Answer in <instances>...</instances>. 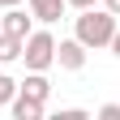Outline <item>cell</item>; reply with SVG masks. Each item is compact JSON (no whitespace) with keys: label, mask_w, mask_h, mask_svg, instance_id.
<instances>
[{"label":"cell","mask_w":120,"mask_h":120,"mask_svg":"<svg viewBox=\"0 0 120 120\" xmlns=\"http://www.w3.org/2000/svg\"><path fill=\"white\" fill-rule=\"evenodd\" d=\"M73 34H77L86 47H107L112 34H116V13L107 9H82V17H73Z\"/></svg>","instance_id":"6da1fadb"},{"label":"cell","mask_w":120,"mask_h":120,"mask_svg":"<svg viewBox=\"0 0 120 120\" xmlns=\"http://www.w3.org/2000/svg\"><path fill=\"white\" fill-rule=\"evenodd\" d=\"M22 60H26V69H34V73L52 69L56 64V39L47 34V30H30L26 47H22Z\"/></svg>","instance_id":"7a4b0ae2"},{"label":"cell","mask_w":120,"mask_h":120,"mask_svg":"<svg viewBox=\"0 0 120 120\" xmlns=\"http://www.w3.org/2000/svg\"><path fill=\"white\" fill-rule=\"evenodd\" d=\"M86 43L77 39V34H73V39H60L56 43V64L60 69H69V73H77V69H86Z\"/></svg>","instance_id":"3957f363"},{"label":"cell","mask_w":120,"mask_h":120,"mask_svg":"<svg viewBox=\"0 0 120 120\" xmlns=\"http://www.w3.org/2000/svg\"><path fill=\"white\" fill-rule=\"evenodd\" d=\"M26 4H30V17H39V22H60L64 9H69V0H26Z\"/></svg>","instance_id":"277c9868"},{"label":"cell","mask_w":120,"mask_h":120,"mask_svg":"<svg viewBox=\"0 0 120 120\" xmlns=\"http://www.w3.org/2000/svg\"><path fill=\"white\" fill-rule=\"evenodd\" d=\"M9 107H13V120H43V107H47V103H39V99H30V94L17 90V99H13Z\"/></svg>","instance_id":"5b68a950"},{"label":"cell","mask_w":120,"mask_h":120,"mask_svg":"<svg viewBox=\"0 0 120 120\" xmlns=\"http://www.w3.org/2000/svg\"><path fill=\"white\" fill-rule=\"evenodd\" d=\"M17 90H22V94H30V99H39V103H47V99H52V82L43 77V73H34V69H30V77H26V82H17Z\"/></svg>","instance_id":"8992f818"},{"label":"cell","mask_w":120,"mask_h":120,"mask_svg":"<svg viewBox=\"0 0 120 120\" xmlns=\"http://www.w3.org/2000/svg\"><path fill=\"white\" fill-rule=\"evenodd\" d=\"M0 30H4V34H17V39H26V34H30V17H26L17 4H9V9H4V26H0Z\"/></svg>","instance_id":"52a82bcc"},{"label":"cell","mask_w":120,"mask_h":120,"mask_svg":"<svg viewBox=\"0 0 120 120\" xmlns=\"http://www.w3.org/2000/svg\"><path fill=\"white\" fill-rule=\"evenodd\" d=\"M22 47H26V39L4 34V30H0V64H9V60H22Z\"/></svg>","instance_id":"ba28073f"},{"label":"cell","mask_w":120,"mask_h":120,"mask_svg":"<svg viewBox=\"0 0 120 120\" xmlns=\"http://www.w3.org/2000/svg\"><path fill=\"white\" fill-rule=\"evenodd\" d=\"M17 99V82L9 77V73H0V107H4V103H13Z\"/></svg>","instance_id":"9c48e42d"},{"label":"cell","mask_w":120,"mask_h":120,"mask_svg":"<svg viewBox=\"0 0 120 120\" xmlns=\"http://www.w3.org/2000/svg\"><path fill=\"white\" fill-rule=\"evenodd\" d=\"M99 120H120V103H103V107H99Z\"/></svg>","instance_id":"30bf717a"},{"label":"cell","mask_w":120,"mask_h":120,"mask_svg":"<svg viewBox=\"0 0 120 120\" xmlns=\"http://www.w3.org/2000/svg\"><path fill=\"white\" fill-rule=\"evenodd\" d=\"M60 120H86V107H64V112H60Z\"/></svg>","instance_id":"8fae6325"},{"label":"cell","mask_w":120,"mask_h":120,"mask_svg":"<svg viewBox=\"0 0 120 120\" xmlns=\"http://www.w3.org/2000/svg\"><path fill=\"white\" fill-rule=\"evenodd\" d=\"M107 47H112V56L120 60V26H116V34H112V43H107Z\"/></svg>","instance_id":"7c38bea8"},{"label":"cell","mask_w":120,"mask_h":120,"mask_svg":"<svg viewBox=\"0 0 120 120\" xmlns=\"http://www.w3.org/2000/svg\"><path fill=\"white\" fill-rule=\"evenodd\" d=\"M103 9H107V13H116V17H120V0H103Z\"/></svg>","instance_id":"4fadbf2b"},{"label":"cell","mask_w":120,"mask_h":120,"mask_svg":"<svg viewBox=\"0 0 120 120\" xmlns=\"http://www.w3.org/2000/svg\"><path fill=\"white\" fill-rule=\"evenodd\" d=\"M69 4H73V9H90L94 0H69Z\"/></svg>","instance_id":"5bb4252c"},{"label":"cell","mask_w":120,"mask_h":120,"mask_svg":"<svg viewBox=\"0 0 120 120\" xmlns=\"http://www.w3.org/2000/svg\"><path fill=\"white\" fill-rule=\"evenodd\" d=\"M9 4H22V0H0V9H9Z\"/></svg>","instance_id":"9a60e30c"}]
</instances>
